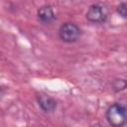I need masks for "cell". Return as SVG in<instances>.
I'll return each instance as SVG.
<instances>
[{
	"label": "cell",
	"instance_id": "6da1fadb",
	"mask_svg": "<svg viewBox=\"0 0 127 127\" xmlns=\"http://www.w3.org/2000/svg\"><path fill=\"white\" fill-rule=\"evenodd\" d=\"M107 122L113 127H121L127 123V105L123 103H113L105 111Z\"/></svg>",
	"mask_w": 127,
	"mask_h": 127
},
{
	"label": "cell",
	"instance_id": "7a4b0ae2",
	"mask_svg": "<svg viewBox=\"0 0 127 127\" xmlns=\"http://www.w3.org/2000/svg\"><path fill=\"white\" fill-rule=\"evenodd\" d=\"M60 39L67 44H71L76 42L81 36V29L72 22L63 23L58 31Z\"/></svg>",
	"mask_w": 127,
	"mask_h": 127
},
{
	"label": "cell",
	"instance_id": "3957f363",
	"mask_svg": "<svg viewBox=\"0 0 127 127\" xmlns=\"http://www.w3.org/2000/svg\"><path fill=\"white\" fill-rule=\"evenodd\" d=\"M107 17H108V9L103 3L100 2L91 4L85 13V18L87 19V21L95 24L104 23L107 20Z\"/></svg>",
	"mask_w": 127,
	"mask_h": 127
},
{
	"label": "cell",
	"instance_id": "277c9868",
	"mask_svg": "<svg viewBox=\"0 0 127 127\" xmlns=\"http://www.w3.org/2000/svg\"><path fill=\"white\" fill-rule=\"evenodd\" d=\"M36 100L39 107L46 113L53 112L57 108V101L47 93L44 92L38 93L36 95Z\"/></svg>",
	"mask_w": 127,
	"mask_h": 127
},
{
	"label": "cell",
	"instance_id": "5b68a950",
	"mask_svg": "<svg viewBox=\"0 0 127 127\" xmlns=\"http://www.w3.org/2000/svg\"><path fill=\"white\" fill-rule=\"evenodd\" d=\"M37 16L40 22L43 24H50L57 19V16L54 12V9L51 5L41 6L37 11Z\"/></svg>",
	"mask_w": 127,
	"mask_h": 127
},
{
	"label": "cell",
	"instance_id": "8992f818",
	"mask_svg": "<svg viewBox=\"0 0 127 127\" xmlns=\"http://www.w3.org/2000/svg\"><path fill=\"white\" fill-rule=\"evenodd\" d=\"M111 88L116 93L125 90L127 88V79L126 78H122V77L115 78L111 83Z\"/></svg>",
	"mask_w": 127,
	"mask_h": 127
},
{
	"label": "cell",
	"instance_id": "52a82bcc",
	"mask_svg": "<svg viewBox=\"0 0 127 127\" xmlns=\"http://www.w3.org/2000/svg\"><path fill=\"white\" fill-rule=\"evenodd\" d=\"M116 11L120 17H122L123 19H127V3L126 2H121L117 6Z\"/></svg>",
	"mask_w": 127,
	"mask_h": 127
}]
</instances>
